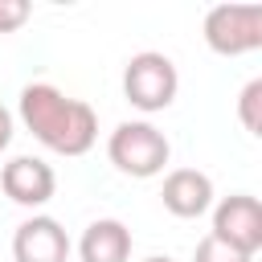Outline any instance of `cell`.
Listing matches in <instances>:
<instances>
[{
	"label": "cell",
	"mask_w": 262,
	"mask_h": 262,
	"mask_svg": "<svg viewBox=\"0 0 262 262\" xmlns=\"http://www.w3.org/2000/svg\"><path fill=\"white\" fill-rule=\"evenodd\" d=\"M205 45L221 57L262 49V4H213L205 12Z\"/></svg>",
	"instance_id": "4"
},
{
	"label": "cell",
	"mask_w": 262,
	"mask_h": 262,
	"mask_svg": "<svg viewBox=\"0 0 262 262\" xmlns=\"http://www.w3.org/2000/svg\"><path fill=\"white\" fill-rule=\"evenodd\" d=\"M12 262H70V233L57 217H29L12 233Z\"/></svg>",
	"instance_id": "7"
},
{
	"label": "cell",
	"mask_w": 262,
	"mask_h": 262,
	"mask_svg": "<svg viewBox=\"0 0 262 262\" xmlns=\"http://www.w3.org/2000/svg\"><path fill=\"white\" fill-rule=\"evenodd\" d=\"M106 156L111 164L123 172V176H135V180H147V176H160L164 164L172 160V143L168 135L147 123V119H127L111 131L106 139Z\"/></svg>",
	"instance_id": "2"
},
{
	"label": "cell",
	"mask_w": 262,
	"mask_h": 262,
	"mask_svg": "<svg viewBox=\"0 0 262 262\" xmlns=\"http://www.w3.org/2000/svg\"><path fill=\"white\" fill-rule=\"evenodd\" d=\"M258 106H262V78L246 82V90L237 94V119H242V127H246L250 135L262 131V115H258Z\"/></svg>",
	"instance_id": "10"
},
{
	"label": "cell",
	"mask_w": 262,
	"mask_h": 262,
	"mask_svg": "<svg viewBox=\"0 0 262 262\" xmlns=\"http://www.w3.org/2000/svg\"><path fill=\"white\" fill-rule=\"evenodd\" d=\"M217 242L233 246L237 254H258L262 250V205L258 196L250 192H233V196H221L213 205V229H209Z\"/></svg>",
	"instance_id": "5"
},
{
	"label": "cell",
	"mask_w": 262,
	"mask_h": 262,
	"mask_svg": "<svg viewBox=\"0 0 262 262\" xmlns=\"http://www.w3.org/2000/svg\"><path fill=\"white\" fill-rule=\"evenodd\" d=\"M12 143V111L8 106H0V151Z\"/></svg>",
	"instance_id": "13"
},
{
	"label": "cell",
	"mask_w": 262,
	"mask_h": 262,
	"mask_svg": "<svg viewBox=\"0 0 262 262\" xmlns=\"http://www.w3.org/2000/svg\"><path fill=\"white\" fill-rule=\"evenodd\" d=\"M192 262H254L250 254H237L233 246H225V242H217L213 233H205L201 242H196V250H192Z\"/></svg>",
	"instance_id": "11"
},
{
	"label": "cell",
	"mask_w": 262,
	"mask_h": 262,
	"mask_svg": "<svg viewBox=\"0 0 262 262\" xmlns=\"http://www.w3.org/2000/svg\"><path fill=\"white\" fill-rule=\"evenodd\" d=\"M20 123L33 131V139L57 156H86L98 139V115L90 102L70 98L53 82H29L20 90Z\"/></svg>",
	"instance_id": "1"
},
{
	"label": "cell",
	"mask_w": 262,
	"mask_h": 262,
	"mask_svg": "<svg viewBox=\"0 0 262 262\" xmlns=\"http://www.w3.org/2000/svg\"><path fill=\"white\" fill-rule=\"evenodd\" d=\"M0 188H4L8 201L25 205V209H41V205H49V196L57 192V176H53V168H49L45 160H37V156H12V160L4 164V172H0Z\"/></svg>",
	"instance_id": "6"
},
{
	"label": "cell",
	"mask_w": 262,
	"mask_h": 262,
	"mask_svg": "<svg viewBox=\"0 0 262 262\" xmlns=\"http://www.w3.org/2000/svg\"><path fill=\"white\" fill-rule=\"evenodd\" d=\"M78 258L82 262H127L131 258V229L119 217L90 221L78 242Z\"/></svg>",
	"instance_id": "9"
},
{
	"label": "cell",
	"mask_w": 262,
	"mask_h": 262,
	"mask_svg": "<svg viewBox=\"0 0 262 262\" xmlns=\"http://www.w3.org/2000/svg\"><path fill=\"white\" fill-rule=\"evenodd\" d=\"M180 90V74L172 66L168 53H156V49H143L127 61L123 70V94L135 111L143 115H156V111H168L172 98Z\"/></svg>",
	"instance_id": "3"
},
{
	"label": "cell",
	"mask_w": 262,
	"mask_h": 262,
	"mask_svg": "<svg viewBox=\"0 0 262 262\" xmlns=\"http://www.w3.org/2000/svg\"><path fill=\"white\" fill-rule=\"evenodd\" d=\"M143 262H172V258H164V254H151V258H143Z\"/></svg>",
	"instance_id": "14"
},
{
	"label": "cell",
	"mask_w": 262,
	"mask_h": 262,
	"mask_svg": "<svg viewBox=\"0 0 262 262\" xmlns=\"http://www.w3.org/2000/svg\"><path fill=\"white\" fill-rule=\"evenodd\" d=\"M29 16H33L29 0H0V33H16Z\"/></svg>",
	"instance_id": "12"
},
{
	"label": "cell",
	"mask_w": 262,
	"mask_h": 262,
	"mask_svg": "<svg viewBox=\"0 0 262 262\" xmlns=\"http://www.w3.org/2000/svg\"><path fill=\"white\" fill-rule=\"evenodd\" d=\"M160 201H164V209L172 217L192 221V217H201V213L213 209V180L205 172H196V168H172L164 176Z\"/></svg>",
	"instance_id": "8"
}]
</instances>
